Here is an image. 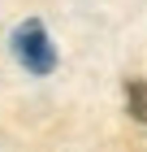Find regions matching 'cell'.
Wrapping results in <instances>:
<instances>
[{
  "mask_svg": "<svg viewBox=\"0 0 147 152\" xmlns=\"http://www.w3.org/2000/svg\"><path fill=\"white\" fill-rule=\"evenodd\" d=\"M13 57L22 61L26 74H52L56 70V48H52V39H48L43 22H22L17 31H13Z\"/></svg>",
  "mask_w": 147,
  "mask_h": 152,
  "instance_id": "6da1fadb",
  "label": "cell"
},
{
  "mask_svg": "<svg viewBox=\"0 0 147 152\" xmlns=\"http://www.w3.org/2000/svg\"><path fill=\"white\" fill-rule=\"evenodd\" d=\"M125 109L134 122L147 126V78H125Z\"/></svg>",
  "mask_w": 147,
  "mask_h": 152,
  "instance_id": "7a4b0ae2",
  "label": "cell"
}]
</instances>
